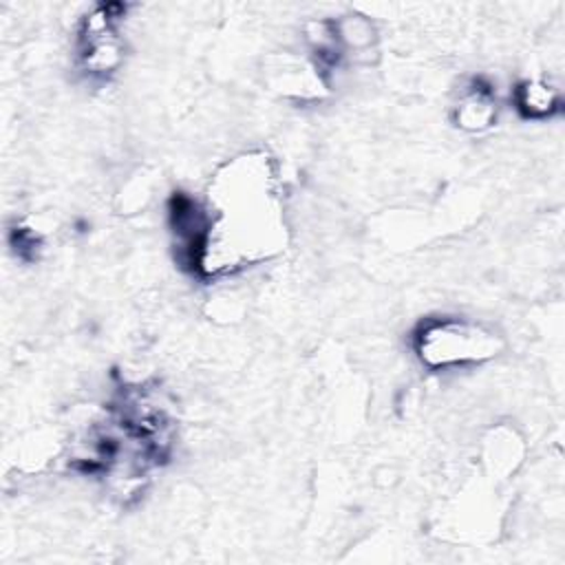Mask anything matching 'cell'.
Masks as SVG:
<instances>
[{
	"label": "cell",
	"instance_id": "obj_3",
	"mask_svg": "<svg viewBox=\"0 0 565 565\" xmlns=\"http://www.w3.org/2000/svg\"><path fill=\"white\" fill-rule=\"evenodd\" d=\"M561 95L545 82H523L516 88V108L527 119H543L558 110Z\"/></svg>",
	"mask_w": 565,
	"mask_h": 565
},
{
	"label": "cell",
	"instance_id": "obj_2",
	"mask_svg": "<svg viewBox=\"0 0 565 565\" xmlns=\"http://www.w3.org/2000/svg\"><path fill=\"white\" fill-rule=\"evenodd\" d=\"M415 351L428 369L477 364L497 355L499 338L479 322L463 318H430L415 331Z\"/></svg>",
	"mask_w": 565,
	"mask_h": 565
},
{
	"label": "cell",
	"instance_id": "obj_4",
	"mask_svg": "<svg viewBox=\"0 0 565 565\" xmlns=\"http://www.w3.org/2000/svg\"><path fill=\"white\" fill-rule=\"evenodd\" d=\"M497 104L488 88H472L457 106V124L466 130H483L494 121Z\"/></svg>",
	"mask_w": 565,
	"mask_h": 565
},
{
	"label": "cell",
	"instance_id": "obj_1",
	"mask_svg": "<svg viewBox=\"0 0 565 565\" xmlns=\"http://www.w3.org/2000/svg\"><path fill=\"white\" fill-rule=\"evenodd\" d=\"M280 243L282 225L269 161L263 154L234 159L212 183L205 232L190 265L218 276L265 258Z\"/></svg>",
	"mask_w": 565,
	"mask_h": 565
}]
</instances>
